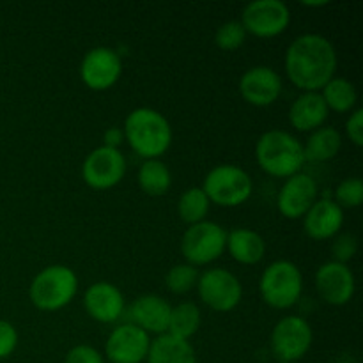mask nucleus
<instances>
[{"instance_id":"0eeeda50","label":"nucleus","mask_w":363,"mask_h":363,"mask_svg":"<svg viewBox=\"0 0 363 363\" xmlns=\"http://www.w3.org/2000/svg\"><path fill=\"white\" fill-rule=\"evenodd\" d=\"M227 230L220 223L204 220L190 225L181 238V255L188 264L208 266L222 257L225 252Z\"/></svg>"},{"instance_id":"20e7f679","label":"nucleus","mask_w":363,"mask_h":363,"mask_svg":"<svg viewBox=\"0 0 363 363\" xmlns=\"http://www.w3.org/2000/svg\"><path fill=\"white\" fill-rule=\"evenodd\" d=\"M78 293V277L69 266L52 264L32 279L28 298L41 312H57L67 307Z\"/></svg>"},{"instance_id":"473e14b6","label":"nucleus","mask_w":363,"mask_h":363,"mask_svg":"<svg viewBox=\"0 0 363 363\" xmlns=\"http://www.w3.org/2000/svg\"><path fill=\"white\" fill-rule=\"evenodd\" d=\"M18 332L9 321L0 319V360H6L16 351Z\"/></svg>"},{"instance_id":"9d476101","label":"nucleus","mask_w":363,"mask_h":363,"mask_svg":"<svg viewBox=\"0 0 363 363\" xmlns=\"http://www.w3.org/2000/svg\"><path fill=\"white\" fill-rule=\"evenodd\" d=\"M128 163L121 149L105 145L92 149L82 163V177L92 190H112L126 176Z\"/></svg>"},{"instance_id":"6e6552de","label":"nucleus","mask_w":363,"mask_h":363,"mask_svg":"<svg viewBox=\"0 0 363 363\" xmlns=\"http://www.w3.org/2000/svg\"><path fill=\"white\" fill-rule=\"evenodd\" d=\"M314 344L311 323L301 315H286L273 328L269 337L273 357L277 362L298 363L307 357Z\"/></svg>"},{"instance_id":"1a4fd4ad","label":"nucleus","mask_w":363,"mask_h":363,"mask_svg":"<svg viewBox=\"0 0 363 363\" xmlns=\"http://www.w3.org/2000/svg\"><path fill=\"white\" fill-rule=\"evenodd\" d=\"M197 293L202 303L213 312L234 311L243 300V286L233 272L225 268H209L199 275Z\"/></svg>"},{"instance_id":"393cba45","label":"nucleus","mask_w":363,"mask_h":363,"mask_svg":"<svg viewBox=\"0 0 363 363\" xmlns=\"http://www.w3.org/2000/svg\"><path fill=\"white\" fill-rule=\"evenodd\" d=\"M319 92H321L323 99H325L330 112L351 113L357 108V87H354L353 82H350L347 78L333 77Z\"/></svg>"},{"instance_id":"dca6fc26","label":"nucleus","mask_w":363,"mask_h":363,"mask_svg":"<svg viewBox=\"0 0 363 363\" xmlns=\"http://www.w3.org/2000/svg\"><path fill=\"white\" fill-rule=\"evenodd\" d=\"M282 89V78L269 66L250 67L240 78L241 98L257 108L272 106L280 98Z\"/></svg>"},{"instance_id":"cd10ccee","label":"nucleus","mask_w":363,"mask_h":363,"mask_svg":"<svg viewBox=\"0 0 363 363\" xmlns=\"http://www.w3.org/2000/svg\"><path fill=\"white\" fill-rule=\"evenodd\" d=\"M199 268L188 264V262H181V264H174L172 268L167 272L165 275V286L172 294H188L197 287L199 282Z\"/></svg>"},{"instance_id":"39448f33","label":"nucleus","mask_w":363,"mask_h":363,"mask_svg":"<svg viewBox=\"0 0 363 363\" xmlns=\"http://www.w3.org/2000/svg\"><path fill=\"white\" fill-rule=\"evenodd\" d=\"M303 293V273L287 259L273 261L259 279V294L268 307L277 311L293 308Z\"/></svg>"},{"instance_id":"c85d7f7f","label":"nucleus","mask_w":363,"mask_h":363,"mask_svg":"<svg viewBox=\"0 0 363 363\" xmlns=\"http://www.w3.org/2000/svg\"><path fill=\"white\" fill-rule=\"evenodd\" d=\"M247 30L241 25V21L230 20L220 25L215 32V45L223 52H234L240 50L247 41Z\"/></svg>"},{"instance_id":"f03ea898","label":"nucleus","mask_w":363,"mask_h":363,"mask_svg":"<svg viewBox=\"0 0 363 363\" xmlns=\"http://www.w3.org/2000/svg\"><path fill=\"white\" fill-rule=\"evenodd\" d=\"M124 142L142 160H160L172 145V126L162 112L149 106L131 110L124 119Z\"/></svg>"},{"instance_id":"7ed1b4c3","label":"nucleus","mask_w":363,"mask_h":363,"mask_svg":"<svg viewBox=\"0 0 363 363\" xmlns=\"http://www.w3.org/2000/svg\"><path fill=\"white\" fill-rule=\"evenodd\" d=\"M255 160L261 170L277 179H289L303 170V144L293 133L284 130H268L257 138Z\"/></svg>"},{"instance_id":"2eb2a0df","label":"nucleus","mask_w":363,"mask_h":363,"mask_svg":"<svg viewBox=\"0 0 363 363\" xmlns=\"http://www.w3.org/2000/svg\"><path fill=\"white\" fill-rule=\"evenodd\" d=\"M318 195L319 186L314 177L300 172L286 179V183L282 184L277 199V208L284 218L301 220L318 201Z\"/></svg>"},{"instance_id":"a878e982","label":"nucleus","mask_w":363,"mask_h":363,"mask_svg":"<svg viewBox=\"0 0 363 363\" xmlns=\"http://www.w3.org/2000/svg\"><path fill=\"white\" fill-rule=\"evenodd\" d=\"M202 323L201 308L194 301H183L170 311L169 330L167 333L177 337V339L190 340L199 332Z\"/></svg>"},{"instance_id":"9b49d317","label":"nucleus","mask_w":363,"mask_h":363,"mask_svg":"<svg viewBox=\"0 0 363 363\" xmlns=\"http://www.w3.org/2000/svg\"><path fill=\"white\" fill-rule=\"evenodd\" d=\"M240 21L247 34L259 39H272L287 30L291 11L282 0H255L245 6Z\"/></svg>"},{"instance_id":"e433bc0d","label":"nucleus","mask_w":363,"mask_h":363,"mask_svg":"<svg viewBox=\"0 0 363 363\" xmlns=\"http://www.w3.org/2000/svg\"><path fill=\"white\" fill-rule=\"evenodd\" d=\"M277 363H291V362H277Z\"/></svg>"},{"instance_id":"f704fd0d","label":"nucleus","mask_w":363,"mask_h":363,"mask_svg":"<svg viewBox=\"0 0 363 363\" xmlns=\"http://www.w3.org/2000/svg\"><path fill=\"white\" fill-rule=\"evenodd\" d=\"M124 142V131L123 128L112 126L103 133V145L110 149H119Z\"/></svg>"},{"instance_id":"423d86ee","label":"nucleus","mask_w":363,"mask_h":363,"mask_svg":"<svg viewBox=\"0 0 363 363\" xmlns=\"http://www.w3.org/2000/svg\"><path fill=\"white\" fill-rule=\"evenodd\" d=\"M201 188L211 204L222 208H238L252 197L254 181L243 167L223 163L213 167L206 174Z\"/></svg>"},{"instance_id":"412c9836","label":"nucleus","mask_w":363,"mask_h":363,"mask_svg":"<svg viewBox=\"0 0 363 363\" xmlns=\"http://www.w3.org/2000/svg\"><path fill=\"white\" fill-rule=\"evenodd\" d=\"M225 250L230 257L243 266H254L264 259L266 241L257 230L238 227L227 233Z\"/></svg>"},{"instance_id":"c9c22d12","label":"nucleus","mask_w":363,"mask_h":363,"mask_svg":"<svg viewBox=\"0 0 363 363\" xmlns=\"http://www.w3.org/2000/svg\"><path fill=\"white\" fill-rule=\"evenodd\" d=\"M328 0H314V2H311V0H305V2H301V6L303 7H325L328 6Z\"/></svg>"},{"instance_id":"ddd939ff","label":"nucleus","mask_w":363,"mask_h":363,"mask_svg":"<svg viewBox=\"0 0 363 363\" xmlns=\"http://www.w3.org/2000/svg\"><path fill=\"white\" fill-rule=\"evenodd\" d=\"M151 340V335L133 323L116 326L105 342V358L110 363H144Z\"/></svg>"},{"instance_id":"5701e85b","label":"nucleus","mask_w":363,"mask_h":363,"mask_svg":"<svg viewBox=\"0 0 363 363\" xmlns=\"http://www.w3.org/2000/svg\"><path fill=\"white\" fill-rule=\"evenodd\" d=\"M342 149V135L332 126H323L312 131L311 137L303 144L305 162L308 163H326L337 158Z\"/></svg>"},{"instance_id":"f8f14e48","label":"nucleus","mask_w":363,"mask_h":363,"mask_svg":"<svg viewBox=\"0 0 363 363\" xmlns=\"http://www.w3.org/2000/svg\"><path fill=\"white\" fill-rule=\"evenodd\" d=\"M123 74V57L108 46L89 50L80 62V78L91 91L103 92L112 89Z\"/></svg>"},{"instance_id":"4be33fe9","label":"nucleus","mask_w":363,"mask_h":363,"mask_svg":"<svg viewBox=\"0 0 363 363\" xmlns=\"http://www.w3.org/2000/svg\"><path fill=\"white\" fill-rule=\"evenodd\" d=\"M147 363H199L197 353L190 340L177 339L170 333H163L151 340Z\"/></svg>"},{"instance_id":"72a5a7b5","label":"nucleus","mask_w":363,"mask_h":363,"mask_svg":"<svg viewBox=\"0 0 363 363\" xmlns=\"http://www.w3.org/2000/svg\"><path fill=\"white\" fill-rule=\"evenodd\" d=\"M346 135L357 147L363 145V110L354 108L346 121Z\"/></svg>"},{"instance_id":"f3484780","label":"nucleus","mask_w":363,"mask_h":363,"mask_svg":"<svg viewBox=\"0 0 363 363\" xmlns=\"http://www.w3.org/2000/svg\"><path fill=\"white\" fill-rule=\"evenodd\" d=\"M85 312L94 321L113 325L124 315L126 301L123 291L110 282H96L84 293Z\"/></svg>"},{"instance_id":"f257e3e1","label":"nucleus","mask_w":363,"mask_h":363,"mask_svg":"<svg viewBox=\"0 0 363 363\" xmlns=\"http://www.w3.org/2000/svg\"><path fill=\"white\" fill-rule=\"evenodd\" d=\"M339 59L328 38L315 32L301 34L287 46L284 67L291 84L303 92H319L335 77Z\"/></svg>"},{"instance_id":"7c9ffc66","label":"nucleus","mask_w":363,"mask_h":363,"mask_svg":"<svg viewBox=\"0 0 363 363\" xmlns=\"http://www.w3.org/2000/svg\"><path fill=\"white\" fill-rule=\"evenodd\" d=\"M357 252H358V240L354 234L344 233V234H337V236L333 238L332 255L335 262L347 264V262L357 255Z\"/></svg>"},{"instance_id":"b1692460","label":"nucleus","mask_w":363,"mask_h":363,"mask_svg":"<svg viewBox=\"0 0 363 363\" xmlns=\"http://www.w3.org/2000/svg\"><path fill=\"white\" fill-rule=\"evenodd\" d=\"M137 181L140 190L149 197H163L172 186V174L162 160H144L138 169Z\"/></svg>"},{"instance_id":"aec40b11","label":"nucleus","mask_w":363,"mask_h":363,"mask_svg":"<svg viewBox=\"0 0 363 363\" xmlns=\"http://www.w3.org/2000/svg\"><path fill=\"white\" fill-rule=\"evenodd\" d=\"M330 110L321 92H301L289 108L291 126L301 133H312L325 126Z\"/></svg>"},{"instance_id":"c756f323","label":"nucleus","mask_w":363,"mask_h":363,"mask_svg":"<svg viewBox=\"0 0 363 363\" xmlns=\"http://www.w3.org/2000/svg\"><path fill=\"white\" fill-rule=\"evenodd\" d=\"M333 202L342 209L360 208L363 204V181L360 177H346L340 181L335 188Z\"/></svg>"},{"instance_id":"6ab92c4d","label":"nucleus","mask_w":363,"mask_h":363,"mask_svg":"<svg viewBox=\"0 0 363 363\" xmlns=\"http://www.w3.org/2000/svg\"><path fill=\"white\" fill-rule=\"evenodd\" d=\"M303 230L311 240H333L344 225V209L333 199H318L303 216Z\"/></svg>"},{"instance_id":"2f4dec72","label":"nucleus","mask_w":363,"mask_h":363,"mask_svg":"<svg viewBox=\"0 0 363 363\" xmlns=\"http://www.w3.org/2000/svg\"><path fill=\"white\" fill-rule=\"evenodd\" d=\"M64 363H105V357L89 344H78L67 351Z\"/></svg>"},{"instance_id":"bb28decb","label":"nucleus","mask_w":363,"mask_h":363,"mask_svg":"<svg viewBox=\"0 0 363 363\" xmlns=\"http://www.w3.org/2000/svg\"><path fill=\"white\" fill-rule=\"evenodd\" d=\"M209 208H211V202L206 197L201 186L184 190L177 201V215H179L181 222L186 223L188 227L208 220Z\"/></svg>"},{"instance_id":"a211bd4d","label":"nucleus","mask_w":363,"mask_h":363,"mask_svg":"<svg viewBox=\"0 0 363 363\" xmlns=\"http://www.w3.org/2000/svg\"><path fill=\"white\" fill-rule=\"evenodd\" d=\"M172 305L160 294H142L130 305V319L147 335H163L169 330Z\"/></svg>"},{"instance_id":"4468645a","label":"nucleus","mask_w":363,"mask_h":363,"mask_svg":"<svg viewBox=\"0 0 363 363\" xmlns=\"http://www.w3.org/2000/svg\"><path fill=\"white\" fill-rule=\"evenodd\" d=\"M315 291L325 303L344 307L350 303L357 291V279L347 264L328 261L315 272Z\"/></svg>"}]
</instances>
